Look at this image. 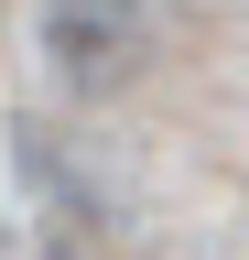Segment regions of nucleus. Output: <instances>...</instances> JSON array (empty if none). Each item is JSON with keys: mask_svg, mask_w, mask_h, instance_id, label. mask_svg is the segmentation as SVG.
Wrapping results in <instances>:
<instances>
[{"mask_svg": "<svg viewBox=\"0 0 249 260\" xmlns=\"http://www.w3.org/2000/svg\"><path fill=\"white\" fill-rule=\"evenodd\" d=\"M44 65L87 98L130 87L152 65V0H44Z\"/></svg>", "mask_w": 249, "mask_h": 260, "instance_id": "f257e3e1", "label": "nucleus"}]
</instances>
